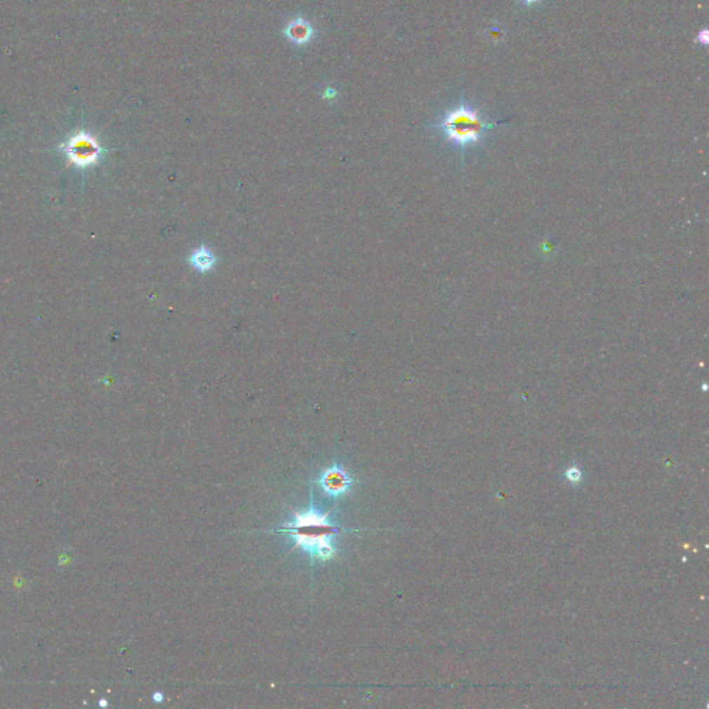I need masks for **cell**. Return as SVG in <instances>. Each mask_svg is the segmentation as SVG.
Returning <instances> with one entry per match:
<instances>
[{"label":"cell","instance_id":"52a82bcc","mask_svg":"<svg viewBox=\"0 0 709 709\" xmlns=\"http://www.w3.org/2000/svg\"><path fill=\"white\" fill-rule=\"evenodd\" d=\"M152 700H154L155 703H162V701H164V696H162L161 693H155V694L152 696Z\"/></svg>","mask_w":709,"mask_h":709},{"label":"cell","instance_id":"7a4b0ae2","mask_svg":"<svg viewBox=\"0 0 709 709\" xmlns=\"http://www.w3.org/2000/svg\"><path fill=\"white\" fill-rule=\"evenodd\" d=\"M501 122H491L484 115L467 102H461L449 110L437 124V128L445 140L461 150L477 146L482 142L485 133L493 129Z\"/></svg>","mask_w":709,"mask_h":709},{"label":"cell","instance_id":"3957f363","mask_svg":"<svg viewBox=\"0 0 709 709\" xmlns=\"http://www.w3.org/2000/svg\"><path fill=\"white\" fill-rule=\"evenodd\" d=\"M65 152L68 154L71 162L79 166H86L99 159L102 149L96 139H93L89 135L79 133L67 143Z\"/></svg>","mask_w":709,"mask_h":709},{"label":"cell","instance_id":"6da1fadb","mask_svg":"<svg viewBox=\"0 0 709 709\" xmlns=\"http://www.w3.org/2000/svg\"><path fill=\"white\" fill-rule=\"evenodd\" d=\"M327 514H320L313 505L304 512L294 511L293 519L287 522L281 529H276L277 534L290 535L296 539L294 549H303L309 555L312 564L324 562L336 556L337 549L333 545V536L345 534L348 529L334 525Z\"/></svg>","mask_w":709,"mask_h":709},{"label":"cell","instance_id":"ba28073f","mask_svg":"<svg viewBox=\"0 0 709 709\" xmlns=\"http://www.w3.org/2000/svg\"><path fill=\"white\" fill-rule=\"evenodd\" d=\"M519 1H521V3H524V4H528V6H531V4H535V3H538L539 0H519Z\"/></svg>","mask_w":709,"mask_h":709},{"label":"cell","instance_id":"8992f818","mask_svg":"<svg viewBox=\"0 0 709 709\" xmlns=\"http://www.w3.org/2000/svg\"><path fill=\"white\" fill-rule=\"evenodd\" d=\"M192 263L196 269H199L201 272H206V270L212 269V266L215 265V256L209 250L200 249V250H196L192 255Z\"/></svg>","mask_w":709,"mask_h":709},{"label":"cell","instance_id":"277c9868","mask_svg":"<svg viewBox=\"0 0 709 709\" xmlns=\"http://www.w3.org/2000/svg\"><path fill=\"white\" fill-rule=\"evenodd\" d=\"M354 482V478L350 475V472L338 464L326 468L316 481L323 492L333 498L345 495L352 488Z\"/></svg>","mask_w":709,"mask_h":709},{"label":"cell","instance_id":"5b68a950","mask_svg":"<svg viewBox=\"0 0 709 709\" xmlns=\"http://www.w3.org/2000/svg\"><path fill=\"white\" fill-rule=\"evenodd\" d=\"M286 37L293 42V44H297V45H305L310 41L312 35H313V31L310 28V25L305 21V20H296L293 22L289 24V27L286 28L284 31Z\"/></svg>","mask_w":709,"mask_h":709}]
</instances>
